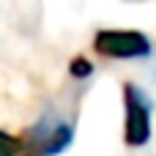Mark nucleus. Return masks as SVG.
Here are the masks:
<instances>
[{
	"label": "nucleus",
	"mask_w": 156,
	"mask_h": 156,
	"mask_svg": "<svg viewBox=\"0 0 156 156\" xmlns=\"http://www.w3.org/2000/svg\"><path fill=\"white\" fill-rule=\"evenodd\" d=\"M123 104H126V126H123V143L129 148H143L151 140V115H154V99L134 82L123 85Z\"/></svg>",
	"instance_id": "f257e3e1"
},
{
	"label": "nucleus",
	"mask_w": 156,
	"mask_h": 156,
	"mask_svg": "<svg viewBox=\"0 0 156 156\" xmlns=\"http://www.w3.org/2000/svg\"><path fill=\"white\" fill-rule=\"evenodd\" d=\"M93 49L112 60H140L154 52L151 38L140 30H99L93 36Z\"/></svg>",
	"instance_id": "f03ea898"
},
{
	"label": "nucleus",
	"mask_w": 156,
	"mask_h": 156,
	"mask_svg": "<svg viewBox=\"0 0 156 156\" xmlns=\"http://www.w3.org/2000/svg\"><path fill=\"white\" fill-rule=\"evenodd\" d=\"M33 140L44 156H58L74 143V126L69 121H60V118H44L36 123Z\"/></svg>",
	"instance_id": "7ed1b4c3"
},
{
	"label": "nucleus",
	"mask_w": 156,
	"mask_h": 156,
	"mask_svg": "<svg viewBox=\"0 0 156 156\" xmlns=\"http://www.w3.org/2000/svg\"><path fill=\"white\" fill-rule=\"evenodd\" d=\"M69 71H71V77H77V80H88V77L93 74V63L85 60V58H74V60L69 63Z\"/></svg>",
	"instance_id": "20e7f679"
},
{
	"label": "nucleus",
	"mask_w": 156,
	"mask_h": 156,
	"mask_svg": "<svg viewBox=\"0 0 156 156\" xmlns=\"http://www.w3.org/2000/svg\"><path fill=\"white\" fill-rule=\"evenodd\" d=\"M19 151V140L8 132H0V156H16Z\"/></svg>",
	"instance_id": "39448f33"
}]
</instances>
